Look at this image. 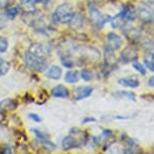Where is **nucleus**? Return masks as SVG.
Returning <instances> with one entry per match:
<instances>
[{"instance_id": "obj_23", "label": "nucleus", "mask_w": 154, "mask_h": 154, "mask_svg": "<svg viewBox=\"0 0 154 154\" xmlns=\"http://www.w3.org/2000/svg\"><path fill=\"white\" fill-rule=\"evenodd\" d=\"M80 75L84 81H86V82H89V81H91L93 79V72L88 69H83L82 71H81Z\"/></svg>"}, {"instance_id": "obj_4", "label": "nucleus", "mask_w": 154, "mask_h": 154, "mask_svg": "<svg viewBox=\"0 0 154 154\" xmlns=\"http://www.w3.org/2000/svg\"><path fill=\"white\" fill-rule=\"evenodd\" d=\"M80 53L82 59L85 60H89V62H97L100 60L101 54L99 53L97 48H93V46H88V45H83L80 48H75Z\"/></svg>"}, {"instance_id": "obj_27", "label": "nucleus", "mask_w": 154, "mask_h": 154, "mask_svg": "<svg viewBox=\"0 0 154 154\" xmlns=\"http://www.w3.org/2000/svg\"><path fill=\"white\" fill-rule=\"evenodd\" d=\"M9 68H10V65L8 63H0V77H2V75H4L6 72L9 71Z\"/></svg>"}, {"instance_id": "obj_34", "label": "nucleus", "mask_w": 154, "mask_h": 154, "mask_svg": "<svg viewBox=\"0 0 154 154\" xmlns=\"http://www.w3.org/2000/svg\"><path fill=\"white\" fill-rule=\"evenodd\" d=\"M148 84H149L150 87H152L153 88V86H154V78L153 77H150V79L148 80Z\"/></svg>"}, {"instance_id": "obj_30", "label": "nucleus", "mask_w": 154, "mask_h": 154, "mask_svg": "<svg viewBox=\"0 0 154 154\" xmlns=\"http://www.w3.org/2000/svg\"><path fill=\"white\" fill-rule=\"evenodd\" d=\"M62 63L66 68H72L74 66V62L72 60L68 59V57H62Z\"/></svg>"}, {"instance_id": "obj_9", "label": "nucleus", "mask_w": 154, "mask_h": 154, "mask_svg": "<svg viewBox=\"0 0 154 154\" xmlns=\"http://www.w3.org/2000/svg\"><path fill=\"white\" fill-rule=\"evenodd\" d=\"M123 32L130 42H137L141 38V31L135 26H126Z\"/></svg>"}, {"instance_id": "obj_31", "label": "nucleus", "mask_w": 154, "mask_h": 154, "mask_svg": "<svg viewBox=\"0 0 154 154\" xmlns=\"http://www.w3.org/2000/svg\"><path fill=\"white\" fill-rule=\"evenodd\" d=\"M28 117H29L31 120H33L34 122H40L42 121V119L37 114H34V113H30L29 115H28Z\"/></svg>"}, {"instance_id": "obj_22", "label": "nucleus", "mask_w": 154, "mask_h": 154, "mask_svg": "<svg viewBox=\"0 0 154 154\" xmlns=\"http://www.w3.org/2000/svg\"><path fill=\"white\" fill-rule=\"evenodd\" d=\"M114 96H117V97H126L129 100L135 101L136 100V96L134 93L132 92H126V91H119L118 93L114 94Z\"/></svg>"}, {"instance_id": "obj_6", "label": "nucleus", "mask_w": 154, "mask_h": 154, "mask_svg": "<svg viewBox=\"0 0 154 154\" xmlns=\"http://www.w3.org/2000/svg\"><path fill=\"white\" fill-rule=\"evenodd\" d=\"M127 12H128V6H125L117 15L112 17L110 22H111L113 28H120L127 22Z\"/></svg>"}, {"instance_id": "obj_29", "label": "nucleus", "mask_w": 154, "mask_h": 154, "mask_svg": "<svg viewBox=\"0 0 154 154\" xmlns=\"http://www.w3.org/2000/svg\"><path fill=\"white\" fill-rule=\"evenodd\" d=\"M7 20L8 18L6 17L5 14L0 13V29H3V28L7 25Z\"/></svg>"}, {"instance_id": "obj_36", "label": "nucleus", "mask_w": 154, "mask_h": 154, "mask_svg": "<svg viewBox=\"0 0 154 154\" xmlns=\"http://www.w3.org/2000/svg\"><path fill=\"white\" fill-rule=\"evenodd\" d=\"M2 119H3V114H1V113H0V123H1Z\"/></svg>"}, {"instance_id": "obj_1", "label": "nucleus", "mask_w": 154, "mask_h": 154, "mask_svg": "<svg viewBox=\"0 0 154 154\" xmlns=\"http://www.w3.org/2000/svg\"><path fill=\"white\" fill-rule=\"evenodd\" d=\"M23 60H24L25 66L31 71L34 72H42L43 71H45L48 68V63L45 60L43 57L37 56V54L31 53V51H26L23 56Z\"/></svg>"}, {"instance_id": "obj_5", "label": "nucleus", "mask_w": 154, "mask_h": 154, "mask_svg": "<svg viewBox=\"0 0 154 154\" xmlns=\"http://www.w3.org/2000/svg\"><path fill=\"white\" fill-rule=\"evenodd\" d=\"M137 59H138V53L136 51V48H133V46H127V48H125L124 51L120 54L121 62L124 63H133Z\"/></svg>"}, {"instance_id": "obj_8", "label": "nucleus", "mask_w": 154, "mask_h": 154, "mask_svg": "<svg viewBox=\"0 0 154 154\" xmlns=\"http://www.w3.org/2000/svg\"><path fill=\"white\" fill-rule=\"evenodd\" d=\"M94 88L91 86H81L78 87L75 91V101H81L83 99H86L90 97L92 95Z\"/></svg>"}, {"instance_id": "obj_16", "label": "nucleus", "mask_w": 154, "mask_h": 154, "mask_svg": "<svg viewBox=\"0 0 154 154\" xmlns=\"http://www.w3.org/2000/svg\"><path fill=\"white\" fill-rule=\"evenodd\" d=\"M51 95L57 98H68L69 93V90L66 89L65 86L59 85V86L54 87V88L51 90Z\"/></svg>"}, {"instance_id": "obj_24", "label": "nucleus", "mask_w": 154, "mask_h": 154, "mask_svg": "<svg viewBox=\"0 0 154 154\" xmlns=\"http://www.w3.org/2000/svg\"><path fill=\"white\" fill-rule=\"evenodd\" d=\"M8 48V39L4 36H0V53H5Z\"/></svg>"}, {"instance_id": "obj_13", "label": "nucleus", "mask_w": 154, "mask_h": 154, "mask_svg": "<svg viewBox=\"0 0 154 154\" xmlns=\"http://www.w3.org/2000/svg\"><path fill=\"white\" fill-rule=\"evenodd\" d=\"M29 51L37 54V56H40V57L48 56V54H51V49H49L46 45H40V43H33V45H31Z\"/></svg>"}, {"instance_id": "obj_11", "label": "nucleus", "mask_w": 154, "mask_h": 154, "mask_svg": "<svg viewBox=\"0 0 154 154\" xmlns=\"http://www.w3.org/2000/svg\"><path fill=\"white\" fill-rule=\"evenodd\" d=\"M104 59H105V66L107 68H112L116 63L115 54L109 45H106L104 48Z\"/></svg>"}, {"instance_id": "obj_10", "label": "nucleus", "mask_w": 154, "mask_h": 154, "mask_svg": "<svg viewBox=\"0 0 154 154\" xmlns=\"http://www.w3.org/2000/svg\"><path fill=\"white\" fill-rule=\"evenodd\" d=\"M107 42H108V45L113 51L119 49L122 46V43H123L121 36H119L118 34L114 32H109L107 34Z\"/></svg>"}, {"instance_id": "obj_21", "label": "nucleus", "mask_w": 154, "mask_h": 154, "mask_svg": "<svg viewBox=\"0 0 154 154\" xmlns=\"http://www.w3.org/2000/svg\"><path fill=\"white\" fill-rule=\"evenodd\" d=\"M19 12V7L18 6H11L6 10L5 15L8 19H13L17 16V14Z\"/></svg>"}, {"instance_id": "obj_14", "label": "nucleus", "mask_w": 154, "mask_h": 154, "mask_svg": "<svg viewBox=\"0 0 154 154\" xmlns=\"http://www.w3.org/2000/svg\"><path fill=\"white\" fill-rule=\"evenodd\" d=\"M69 26L74 29H79L83 26L84 24V15L82 13H75L74 14L72 18L71 19V21L69 22Z\"/></svg>"}, {"instance_id": "obj_20", "label": "nucleus", "mask_w": 154, "mask_h": 154, "mask_svg": "<svg viewBox=\"0 0 154 154\" xmlns=\"http://www.w3.org/2000/svg\"><path fill=\"white\" fill-rule=\"evenodd\" d=\"M36 0H20V4L21 7L27 12H31L34 11V7H35Z\"/></svg>"}, {"instance_id": "obj_26", "label": "nucleus", "mask_w": 154, "mask_h": 154, "mask_svg": "<svg viewBox=\"0 0 154 154\" xmlns=\"http://www.w3.org/2000/svg\"><path fill=\"white\" fill-rule=\"evenodd\" d=\"M132 66H133V68H134L137 72H140L141 75H144L145 74H146V69H145L144 66L141 65V63H139L136 62V60H135V62H133Z\"/></svg>"}, {"instance_id": "obj_17", "label": "nucleus", "mask_w": 154, "mask_h": 154, "mask_svg": "<svg viewBox=\"0 0 154 154\" xmlns=\"http://www.w3.org/2000/svg\"><path fill=\"white\" fill-rule=\"evenodd\" d=\"M62 147L63 150H71V149H74L75 147H78V143L74 137H72V136H66V137L63 139Z\"/></svg>"}, {"instance_id": "obj_32", "label": "nucleus", "mask_w": 154, "mask_h": 154, "mask_svg": "<svg viewBox=\"0 0 154 154\" xmlns=\"http://www.w3.org/2000/svg\"><path fill=\"white\" fill-rule=\"evenodd\" d=\"M9 2H10V0H0V9H3V8L7 7Z\"/></svg>"}, {"instance_id": "obj_38", "label": "nucleus", "mask_w": 154, "mask_h": 154, "mask_svg": "<svg viewBox=\"0 0 154 154\" xmlns=\"http://www.w3.org/2000/svg\"><path fill=\"white\" fill-rule=\"evenodd\" d=\"M92 1H99V0H92Z\"/></svg>"}, {"instance_id": "obj_3", "label": "nucleus", "mask_w": 154, "mask_h": 154, "mask_svg": "<svg viewBox=\"0 0 154 154\" xmlns=\"http://www.w3.org/2000/svg\"><path fill=\"white\" fill-rule=\"evenodd\" d=\"M89 18L93 24L95 25L97 28H103L108 22H110L112 16L108 15V14H103L101 13L99 9L96 6L90 5L89 7Z\"/></svg>"}, {"instance_id": "obj_19", "label": "nucleus", "mask_w": 154, "mask_h": 154, "mask_svg": "<svg viewBox=\"0 0 154 154\" xmlns=\"http://www.w3.org/2000/svg\"><path fill=\"white\" fill-rule=\"evenodd\" d=\"M80 79V72L78 71H69L65 75V81L69 84L77 83Z\"/></svg>"}, {"instance_id": "obj_18", "label": "nucleus", "mask_w": 154, "mask_h": 154, "mask_svg": "<svg viewBox=\"0 0 154 154\" xmlns=\"http://www.w3.org/2000/svg\"><path fill=\"white\" fill-rule=\"evenodd\" d=\"M46 75L51 80H60L62 75V69L57 66H51L46 72Z\"/></svg>"}, {"instance_id": "obj_37", "label": "nucleus", "mask_w": 154, "mask_h": 154, "mask_svg": "<svg viewBox=\"0 0 154 154\" xmlns=\"http://www.w3.org/2000/svg\"><path fill=\"white\" fill-rule=\"evenodd\" d=\"M3 63V59H2L1 56H0V63Z\"/></svg>"}, {"instance_id": "obj_33", "label": "nucleus", "mask_w": 154, "mask_h": 154, "mask_svg": "<svg viewBox=\"0 0 154 154\" xmlns=\"http://www.w3.org/2000/svg\"><path fill=\"white\" fill-rule=\"evenodd\" d=\"M90 122H96V119L94 117H85L82 120V123L83 124H87V123H90Z\"/></svg>"}, {"instance_id": "obj_28", "label": "nucleus", "mask_w": 154, "mask_h": 154, "mask_svg": "<svg viewBox=\"0 0 154 154\" xmlns=\"http://www.w3.org/2000/svg\"><path fill=\"white\" fill-rule=\"evenodd\" d=\"M144 65L146 66L147 69H149V71L153 72L154 71V63H153V56H151L150 59L144 60Z\"/></svg>"}, {"instance_id": "obj_25", "label": "nucleus", "mask_w": 154, "mask_h": 154, "mask_svg": "<svg viewBox=\"0 0 154 154\" xmlns=\"http://www.w3.org/2000/svg\"><path fill=\"white\" fill-rule=\"evenodd\" d=\"M31 131H32L34 134H35V136L37 137L38 140H45V139H48L49 138L48 134H45V132L39 131L38 129H31Z\"/></svg>"}, {"instance_id": "obj_35", "label": "nucleus", "mask_w": 154, "mask_h": 154, "mask_svg": "<svg viewBox=\"0 0 154 154\" xmlns=\"http://www.w3.org/2000/svg\"><path fill=\"white\" fill-rule=\"evenodd\" d=\"M49 0H36V3H42V4H46L48 3Z\"/></svg>"}, {"instance_id": "obj_15", "label": "nucleus", "mask_w": 154, "mask_h": 154, "mask_svg": "<svg viewBox=\"0 0 154 154\" xmlns=\"http://www.w3.org/2000/svg\"><path fill=\"white\" fill-rule=\"evenodd\" d=\"M118 83L120 84L121 86H124V87H128V88H137L140 85V82L135 79V78H123V79H119L118 80Z\"/></svg>"}, {"instance_id": "obj_12", "label": "nucleus", "mask_w": 154, "mask_h": 154, "mask_svg": "<svg viewBox=\"0 0 154 154\" xmlns=\"http://www.w3.org/2000/svg\"><path fill=\"white\" fill-rule=\"evenodd\" d=\"M17 106H18V103H17L16 100L7 98L0 102V111L1 112L14 111L17 108Z\"/></svg>"}, {"instance_id": "obj_7", "label": "nucleus", "mask_w": 154, "mask_h": 154, "mask_svg": "<svg viewBox=\"0 0 154 154\" xmlns=\"http://www.w3.org/2000/svg\"><path fill=\"white\" fill-rule=\"evenodd\" d=\"M136 16L145 23H149L153 21V12L148 7L140 6L136 9Z\"/></svg>"}, {"instance_id": "obj_2", "label": "nucleus", "mask_w": 154, "mask_h": 154, "mask_svg": "<svg viewBox=\"0 0 154 154\" xmlns=\"http://www.w3.org/2000/svg\"><path fill=\"white\" fill-rule=\"evenodd\" d=\"M74 14L75 10L72 5L69 3H63L56 8V10L54 11L53 15H51V18H53V21L56 23L66 24V23L71 21Z\"/></svg>"}]
</instances>
